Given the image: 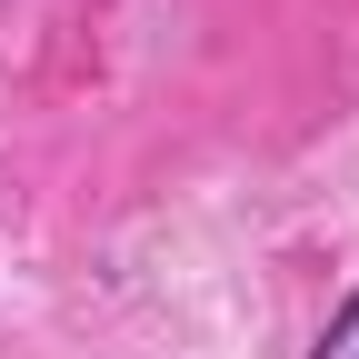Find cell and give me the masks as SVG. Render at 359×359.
I'll list each match as a JSON object with an SVG mask.
<instances>
[{
  "label": "cell",
  "mask_w": 359,
  "mask_h": 359,
  "mask_svg": "<svg viewBox=\"0 0 359 359\" xmlns=\"http://www.w3.org/2000/svg\"><path fill=\"white\" fill-rule=\"evenodd\" d=\"M320 359H359V299L330 309V330H320Z\"/></svg>",
  "instance_id": "cell-1"
}]
</instances>
